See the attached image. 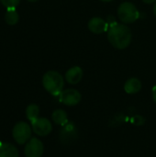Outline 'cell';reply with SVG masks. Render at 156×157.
Segmentation results:
<instances>
[{"mask_svg":"<svg viewBox=\"0 0 156 157\" xmlns=\"http://www.w3.org/2000/svg\"><path fill=\"white\" fill-rule=\"evenodd\" d=\"M154 16L156 17V2L155 4H154Z\"/></svg>","mask_w":156,"mask_h":157,"instance_id":"19","label":"cell"},{"mask_svg":"<svg viewBox=\"0 0 156 157\" xmlns=\"http://www.w3.org/2000/svg\"><path fill=\"white\" fill-rule=\"evenodd\" d=\"M28 1H29V2H36V1H38V0H28Z\"/></svg>","mask_w":156,"mask_h":157,"instance_id":"21","label":"cell"},{"mask_svg":"<svg viewBox=\"0 0 156 157\" xmlns=\"http://www.w3.org/2000/svg\"><path fill=\"white\" fill-rule=\"evenodd\" d=\"M32 128L25 121H19L15 124L12 130V136L18 144H25L31 139Z\"/></svg>","mask_w":156,"mask_h":157,"instance_id":"4","label":"cell"},{"mask_svg":"<svg viewBox=\"0 0 156 157\" xmlns=\"http://www.w3.org/2000/svg\"><path fill=\"white\" fill-rule=\"evenodd\" d=\"M51 120L52 121L60 126H64L66 123H68V116L67 113L63 109H56L51 114Z\"/></svg>","mask_w":156,"mask_h":157,"instance_id":"13","label":"cell"},{"mask_svg":"<svg viewBox=\"0 0 156 157\" xmlns=\"http://www.w3.org/2000/svg\"><path fill=\"white\" fill-rule=\"evenodd\" d=\"M0 2L6 8H16L20 0H0Z\"/></svg>","mask_w":156,"mask_h":157,"instance_id":"16","label":"cell"},{"mask_svg":"<svg viewBox=\"0 0 156 157\" xmlns=\"http://www.w3.org/2000/svg\"><path fill=\"white\" fill-rule=\"evenodd\" d=\"M78 137V131L73 122H68L60 132V142L63 144H72L76 142Z\"/></svg>","mask_w":156,"mask_h":157,"instance_id":"5","label":"cell"},{"mask_svg":"<svg viewBox=\"0 0 156 157\" xmlns=\"http://www.w3.org/2000/svg\"><path fill=\"white\" fill-rule=\"evenodd\" d=\"M42 85L47 92L52 96H59L63 89L64 80L60 73L48 71L42 77Z\"/></svg>","mask_w":156,"mask_h":157,"instance_id":"2","label":"cell"},{"mask_svg":"<svg viewBox=\"0 0 156 157\" xmlns=\"http://www.w3.org/2000/svg\"><path fill=\"white\" fill-rule=\"evenodd\" d=\"M100 1H102V2H111L113 0H100Z\"/></svg>","mask_w":156,"mask_h":157,"instance_id":"20","label":"cell"},{"mask_svg":"<svg viewBox=\"0 0 156 157\" xmlns=\"http://www.w3.org/2000/svg\"><path fill=\"white\" fill-rule=\"evenodd\" d=\"M18 19H19V16H18V13L17 12L16 8H6V12L5 15V20L8 25H10V26L16 25L18 22Z\"/></svg>","mask_w":156,"mask_h":157,"instance_id":"14","label":"cell"},{"mask_svg":"<svg viewBox=\"0 0 156 157\" xmlns=\"http://www.w3.org/2000/svg\"><path fill=\"white\" fill-rule=\"evenodd\" d=\"M88 29L95 34H101L108 29V23L101 17H92L88 22Z\"/></svg>","mask_w":156,"mask_h":157,"instance_id":"9","label":"cell"},{"mask_svg":"<svg viewBox=\"0 0 156 157\" xmlns=\"http://www.w3.org/2000/svg\"><path fill=\"white\" fill-rule=\"evenodd\" d=\"M59 99L63 104L69 107H73L80 103L82 96L78 90L74 88H68L62 91V93L59 95Z\"/></svg>","mask_w":156,"mask_h":157,"instance_id":"7","label":"cell"},{"mask_svg":"<svg viewBox=\"0 0 156 157\" xmlns=\"http://www.w3.org/2000/svg\"><path fill=\"white\" fill-rule=\"evenodd\" d=\"M118 17L125 24L133 23L140 17V12L136 6L131 2H123L118 8Z\"/></svg>","mask_w":156,"mask_h":157,"instance_id":"3","label":"cell"},{"mask_svg":"<svg viewBox=\"0 0 156 157\" xmlns=\"http://www.w3.org/2000/svg\"><path fill=\"white\" fill-rule=\"evenodd\" d=\"M44 146L40 140L32 137L25 145L24 154L26 157H41L43 155Z\"/></svg>","mask_w":156,"mask_h":157,"instance_id":"8","label":"cell"},{"mask_svg":"<svg viewBox=\"0 0 156 157\" xmlns=\"http://www.w3.org/2000/svg\"><path fill=\"white\" fill-rule=\"evenodd\" d=\"M145 4H153V3H155L156 0H143Z\"/></svg>","mask_w":156,"mask_h":157,"instance_id":"18","label":"cell"},{"mask_svg":"<svg viewBox=\"0 0 156 157\" xmlns=\"http://www.w3.org/2000/svg\"><path fill=\"white\" fill-rule=\"evenodd\" d=\"M152 95H153V99L155 102L156 104V86L153 87V91H152Z\"/></svg>","mask_w":156,"mask_h":157,"instance_id":"17","label":"cell"},{"mask_svg":"<svg viewBox=\"0 0 156 157\" xmlns=\"http://www.w3.org/2000/svg\"><path fill=\"white\" fill-rule=\"evenodd\" d=\"M0 157H19L17 148L9 143H1Z\"/></svg>","mask_w":156,"mask_h":157,"instance_id":"11","label":"cell"},{"mask_svg":"<svg viewBox=\"0 0 156 157\" xmlns=\"http://www.w3.org/2000/svg\"><path fill=\"white\" fill-rule=\"evenodd\" d=\"M108 39L113 47L122 50L131 44L132 33L128 26L115 21L108 26Z\"/></svg>","mask_w":156,"mask_h":157,"instance_id":"1","label":"cell"},{"mask_svg":"<svg viewBox=\"0 0 156 157\" xmlns=\"http://www.w3.org/2000/svg\"><path fill=\"white\" fill-rule=\"evenodd\" d=\"M83 78V70L79 66L71 67L65 73V80L70 85H76L78 84Z\"/></svg>","mask_w":156,"mask_h":157,"instance_id":"10","label":"cell"},{"mask_svg":"<svg viewBox=\"0 0 156 157\" xmlns=\"http://www.w3.org/2000/svg\"><path fill=\"white\" fill-rule=\"evenodd\" d=\"M31 128L35 134L45 137L51 132L52 124L46 118H38L37 120L31 121Z\"/></svg>","mask_w":156,"mask_h":157,"instance_id":"6","label":"cell"},{"mask_svg":"<svg viewBox=\"0 0 156 157\" xmlns=\"http://www.w3.org/2000/svg\"><path fill=\"white\" fill-rule=\"evenodd\" d=\"M40 115V108L36 104H30L26 109V116L29 121H33L39 118Z\"/></svg>","mask_w":156,"mask_h":157,"instance_id":"15","label":"cell"},{"mask_svg":"<svg viewBox=\"0 0 156 157\" xmlns=\"http://www.w3.org/2000/svg\"><path fill=\"white\" fill-rule=\"evenodd\" d=\"M0 144H1V141H0Z\"/></svg>","mask_w":156,"mask_h":157,"instance_id":"22","label":"cell"},{"mask_svg":"<svg viewBox=\"0 0 156 157\" xmlns=\"http://www.w3.org/2000/svg\"><path fill=\"white\" fill-rule=\"evenodd\" d=\"M142 82L136 77H131L128 79L124 85V90L128 94H137L142 89Z\"/></svg>","mask_w":156,"mask_h":157,"instance_id":"12","label":"cell"}]
</instances>
